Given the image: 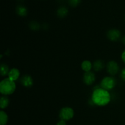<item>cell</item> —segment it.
Wrapping results in <instances>:
<instances>
[{
  "label": "cell",
  "instance_id": "18",
  "mask_svg": "<svg viewBox=\"0 0 125 125\" xmlns=\"http://www.w3.org/2000/svg\"><path fill=\"white\" fill-rule=\"evenodd\" d=\"M68 2L71 6L75 7L80 4L81 0H68Z\"/></svg>",
  "mask_w": 125,
  "mask_h": 125
},
{
  "label": "cell",
  "instance_id": "8",
  "mask_svg": "<svg viewBox=\"0 0 125 125\" xmlns=\"http://www.w3.org/2000/svg\"><path fill=\"white\" fill-rule=\"evenodd\" d=\"M21 83L26 87H31L33 85V79L30 76L25 75L21 79Z\"/></svg>",
  "mask_w": 125,
  "mask_h": 125
},
{
  "label": "cell",
  "instance_id": "6",
  "mask_svg": "<svg viewBox=\"0 0 125 125\" xmlns=\"http://www.w3.org/2000/svg\"><path fill=\"white\" fill-rule=\"evenodd\" d=\"M107 37L110 40L113 42L117 41L121 37V32L119 30L117 29H112L107 32Z\"/></svg>",
  "mask_w": 125,
  "mask_h": 125
},
{
  "label": "cell",
  "instance_id": "2",
  "mask_svg": "<svg viewBox=\"0 0 125 125\" xmlns=\"http://www.w3.org/2000/svg\"><path fill=\"white\" fill-rule=\"evenodd\" d=\"M16 89L15 83L9 78L3 79L0 83V92L4 95L13 94Z\"/></svg>",
  "mask_w": 125,
  "mask_h": 125
},
{
  "label": "cell",
  "instance_id": "10",
  "mask_svg": "<svg viewBox=\"0 0 125 125\" xmlns=\"http://www.w3.org/2000/svg\"><path fill=\"white\" fill-rule=\"evenodd\" d=\"M68 13V9L65 6H61L57 10V15L59 18H64L67 15Z\"/></svg>",
  "mask_w": 125,
  "mask_h": 125
},
{
  "label": "cell",
  "instance_id": "3",
  "mask_svg": "<svg viewBox=\"0 0 125 125\" xmlns=\"http://www.w3.org/2000/svg\"><path fill=\"white\" fill-rule=\"evenodd\" d=\"M116 85V81L112 77H106L101 83V87L106 90L113 89Z\"/></svg>",
  "mask_w": 125,
  "mask_h": 125
},
{
  "label": "cell",
  "instance_id": "19",
  "mask_svg": "<svg viewBox=\"0 0 125 125\" xmlns=\"http://www.w3.org/2000/svg\"><path fill=\"white\" fill-rule=\"evenodd\" d=\"M121 78H122V79H123V81H125V68H124V69L122 71V72H121Z\"/></svg>",
  "mask_w": 125,
  "mask_h": 125
},
{
  "label": "cell",
  "instance_id": "16",
  "mask_svg": "<svg viewBox=\"0 0 125 125\" xmlns=\"http://www.w3.org/2000/svg\"><path fill=\"white\" fill-rule=\"evenodd\" d=\"M0 70H1V74L2 76H5L9 73V68L6 64L2 63L0 67Z\"/></svg>",
  "mask_w": 125,
  "mask_h": 125
},
{
  "label": "cell",
  "instance_id": "21",
  "mask_svg": "<svg viewBox=\"0 0 125 125\" xmlns=\"http://www.w3.org/2000/svg\"><path fill=\"white\" fill-rule=\"evenodd\" d=\"M122 59H123V62L125 63V50L123 52V53H122Z\"/></svg>",
  "mask_w": 125,
  "mask_h": 125
},
{
  "label": "cell",
  "instance_id": "1",
  "mask_svg": "<svg viewBox=\"0 0 125 125\" xmlns=\"http://www.w3.org/2000/svg\"><path fill=\"white\" fill-rule=\"evenodd\" d=\"M92 102L99 106H104L111 101V95L107 90L103 88H96L92 96Z\"/></svg>",
  "mask_w": 125,
  "mask_h": 125
},
{
  "label": "cell",
  "instance_id": "23",
  "mask_svg": "<svg viewBox=\"0 0 125 125\" xmlns=\"http://www.w3.org/2000/svg\"><path fill=\"white\" fill-rule=\"evenodd\" d=\"M19 1H23V0H19Z\"/></svg>",
  "mask_w": 125,
  "mask_h": 125
},
{
  "label": "cell",
  "instance_id": "9",
  "mask_svg": "<svg viewBox=\"0 0 125 125\" xmlns=\"http://www.w3.org/2000/svg\"><path fill=\"white\" fill-rule=\"evenodd\" d=\"M8 76L9 79L15 81L17 80L19 78L20 71L18 69H17V68H12V69H11L10 70Z\"/></svg>",
  "mask_w": 125,
  "mask_h": 125
},
{
  "label": "cell",
  "instance_id": "7",
  "mask_svg": "<svg viewBox=\"0 0 125 125\" xmlns=\"http://www.w3.org/2000/svg\"><path fill=\"white\" fill-rule=\"evenodd\" d=\"M95 81V75L93 72H85L84 75V81L88 85H92Z\"/></svg>",
  "mask_w": 125,
  "mask_h": 125
},
{
  "label": "cell",
  "instance_id": "20",
  "mask_svg": "<svg viewBox=\"0 0 125 125\" xmlns=\"http://www.w3.org/2000/svg\"><path fill=\"white\" fill-rule=\"evenodd\" d=\"M57 125H66L65 121L61 120V121H59V122L57 123Z\"/></svg>",
  "mask_w": 125,
  "mask_h": 125
},
{
  "label": "cell",
  "instance_id": "14",
  "mask_svg": "<svg viewBox=\"0 0 125 125\" xmlns=\"http://www.w3.org/2000/svg\"><path fill=\"white\" fill-rule=\"evenodd\" d=\"M9 104V100L7 96H2L0 99V107L1 109H5L8 106Z\"/></svg>",
  "mask_w": 125,
  "mask_h": 125
},
{
  "label": "cell",
  "instance_id": "15",
  "mask_svg": "<svg viewBox=\"0 0 125 125\" xmlns=\"http://www.w3.org/2000/svg\"><path fill=\"white\" fill-rule=\"evenodd\" d=\"M8 121V117L6 113L1 111L0 112V125H6Z\"/></svg>",
  "mask_w": 125,
  "mask_h": 125
},
{
  "label": "cell",
  "instance_id": "4",
  "mask_svg": "<svg viewBox=\"0 0 125 125\" xmlns=\"http://www.w3.org/2000/svg\"><path fill=\"white\" fill-rule=\"evenodd\" d=\"M73 116H74V111L70 107H63L60 111L59 117L62 120H69L73 118Z\"/></svg>",
  "mask_w": 125,
  "mask_h": 125
},
{
  "label": "cell",
  "instance_id": "11",
  "mask_svg": "<svg viewBox=\"0 0 125 125\" xmlns=\"http://www.w3.org/2000/svg\"><path fill=\"white\" fill-rule=\"evenodd\" d=\"M104 67V63L103 61L101 60H97L95 61L93 64V68L96 72H100L101 70H103Z\"/></svg>",
  "mask_w": 125,
  "mask_h": 125
},
{
  "label": "cell",
  "instance_id": "17",
  "mask_svg": "<svg viewBox=\"0 0 125 125\" xmlns=\"http://www.w3.org/2000/svg\"><path fill=\"white\" fill-rule=\"evenodd\" d=\"M29 26L31 30L33 31H38L40 29V24L39 23L35 21H32L30 22L29 24Z\"/></svg>",
  "mask_w": 125,
  "mask_h": 125
},
{
  "label": "cell",
  "instance_id": "12",
  "mask_svg": "<svg viewBox=\"0 0 125 125\" xmlns=\"http://www.w3.org/2000/svg\"><path fill=\"white\" fill-rule=\"evenodd\" d=\"M16 12H17V13L18 15L21 16V17H25L27 13H28V10L24 6L19 5L17 7Z\"/></svg>",
  "mask_w": 125,
  "mask_h": 125
},
{
  "label": "cell",
  "instance_id": "13",
  "mask_svg": "<svg viewBox=\"0 0 125 125\" xmlns=\"http://www.w3.org/2000/svg\"><path fill=\"white\" fill-rule=\"evenodd\" d=\"M81 68L84 72H90L92 68V64L91 62L89 61H85L82 63Z\"/></svg>",
  "mask_w": 125,
  "mask_h": 125
},
{
  "label": "cell",
  "instance_id": "22",
  "mask_svg": "<svg viewBox=\"0 0 125 125\" xmlns=\"http://www.w3.org/2000/svg\"><path fill=\"white\" fill-rule=\"evenodd\" d=\"M122 42L123 43L124 45H125V36H124L123 38H122Z\"/></svg>",
  "mask_w": 125,
  "mask_h": 125
},
{
  "label": "cell",
  "instance_id": "5",
  "mask_svg": "<svg viewBox=\"0 0 125 125\" xmlns=\"http://www.w3.org/2000/svg\"><path fill=\"white\" fill-rule=\"evenodd\" d=\"M107 70L111 75H115L119 71V66L115 61H110L107 64Z\"/></svg>",
  "mask_w": 125,
  "mask_h": 125
}]
</instances>
